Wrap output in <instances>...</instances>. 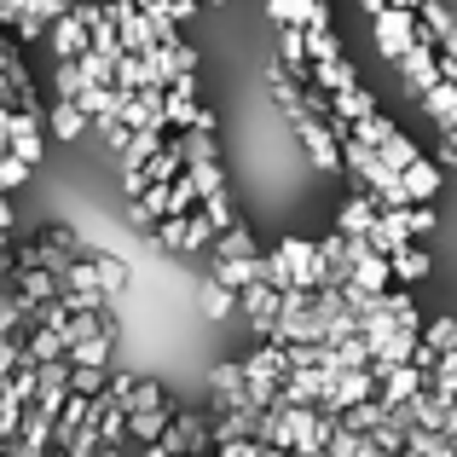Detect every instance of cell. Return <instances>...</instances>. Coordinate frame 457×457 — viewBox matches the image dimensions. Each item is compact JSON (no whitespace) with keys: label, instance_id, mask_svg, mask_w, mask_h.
Listing matches in <instances>:
<instances>
[{"label":"cell","instance_id":"obj_1","mask_svg":"<svg viewBox=\"0 0 457 457\" xmlns=\"http://www.w3.org/2000/svg\"><path fill=\"white\" fill-rule=\"evenodd\" d=\"M162 446L174 452V457H203V452L214 446V417L209 411H186V405H179L174 423L162 428Z\"/></svg>","mask_w":457,"mask_h":457},{"label":"cell","instance_id":"obj_2","mask_svg":"<svg viewBox=\"0 0 457 457\" xmlns=\"http://www.w3.org/2000/svg\"><path fill=\"white\" fill-rule=\"evenodd\" d=\"M162 122L168 128H214V111L197 104V70L162 87Z\"/></svg>","mask_w":457,"mask_h":457},{"label":"cell","instance_id":"obj_3","mask_svg":"<svg viewBox=\"0 0 457 457\" xmlns=\"http://www.w3.org/2000/svg\"><path fill=\"white\" fill-rule=\"evenodd\" d=\"M370 29H377V46H382V58H400L405 46L417 41V35H423V23H417V12H400V6H382L377 18H370Z\"/></svg>","mask_w":457,"mask_h":457},{"label":"cell","instance_id":"obj_4","mask_svg":"<svg viewBox=\"0 0 457 457\" xmlns=\"http://www.w3.org/2000/svg\"><path fill=\"white\" fill-rule=\"evenodd\" d=\"M290 128H295V139H302V151L319 162V174H336V168H342V151H336V139H330V128H324V116L295 111Z\"/></svg>","mask_w":457,"mask_h":457},{"label":"cell","instance_id":"obj_5","mask_svg":"<svg viewBox=\"0 0 457 457\" xmlns=\"http://www.w3.org/2000/svg\"><path fill=\"white\" fill-rule=\"evenodd\" d=\"M394 70H400V76L411 81V93H428V87H435V81H440V64H435V46H428L423 35H417V41L405 46L400 58H394Z\"/></svg>","mask_w":457,"mask_h":457},{"label":"cell","instance_id":"obj_6","mask_svg":"<svg viewBox=\"0 0 457 457\" xmlns=\"http://www.w3.org/2000/svg\"><path fill=\"white\" fill-rule=\"evenodd\" d=\"M428 272H435V261H428V249L417 244V237H411V244H400V249H388V278L394 284L411 290V284H423Z\"/></svg>","mask_w":457,"mask_h":457},{"label":"cell","instance_id":"obj_7","mask_svg":"<svg viewBox=\"0 0 457 457\" xmlns=\"http://www.w3.org/2000/svg\"><path fill=\"white\" fill-rule=\"evenodd\" d=\"M174 411H179L174 400L151 405V411H128V446H156V440H162V428L174 423Z\"/></svg>","mask_w":457,"mask_h":457},{"label":"cell","instance_id":"obj_8","mask_svg":"<svg viewBox=\"0 0 457 457\" xmlns=\"http://www.w3.org/2000/svg\"><path fill=\"white\" fill-rule=\"evenodd\" d=\"M41 145H46V139H41V116H29V111H12V156H18V162H41Z\"/></svg>","mask_w":457,"mask_h":457},{"label":"cell","instance_id":"obj_9","mask_svg":"<svg viewBox=\"0 0 457 457\" xmlns=\"http://www.w3.org/2000/svg\"><path fill=\"white\" fill-rule=\"evenodd\" d=\"M377 214H382V203L370 197V191H359V197L342 203V214H336V232H342V237H365Z\"/></svg>","mask_w":457,"mask_h":457},{"label":"cell","instance_id":"obj_10","mask_svg":"<svg viewBox=\"0 0 457 457\" xmlns=\"http://www.w3.org/2000/svg\"><path fill=\"white\" fill-rule=\"evenodd\" d=\"M46 46H53V58H76L81 46H87V29H81L70 12H58V18L46 23Z\"/></svg>","mask_w":457,"mask_h":457},{"label":"cell","instance_id":"obj_11","mask_svg":"<svg viewBox=\"0 0 457 457\" xmlns=\"http://www.w3.org/2000/svg\"><path fill=\"white\" fill-rule=\"evenodd\" d=\"M111 347H116V330H99L87 342L64 347V365H93V370H111Z\"/></svg>","mask_w":457,"mask_h":457},{"label":"cell","instance_id":"obj_12","mask_svg":"<svg viewBox=\"0 0 457 457\" xmlns=\"http://www.w3.org/2000/svg\"><path fill=\"white\" fill-rule=\"evenodd\" d=\"M111 81L122 93H139V87H162V81H156V70H151V58H134V53H122L111 64Z\"/></svg>","mask_w":457,"mask_h":457},{"label":"cell","instance_id":"obj_13","mask_svg":"<svg viewBox=\"0 0 457 457\" xmlns=\"http://www.w3.org/2000/svg\"><path fill=\"white\" fill-rule=\"evenodd\" d=\"M400 179H405V197H411V203H435V191H440V168L428 162V156H417L411 168H400Z\"/></svg>","mask_w":457,"mask_h":457},{"label":"cell","instance_id":"obj_14","mask_svg":"<svg viewBox=\"0 0 457 457\" xmlns=\"http://www.w3.org/2000/svg\"><path fill=\"white\" fill-rule=\"evenodd\" d=\"M186 179H191V191L197 197H214V191H226V179H220V162H214V151H203V156H186Z\"/></svg>","mask_w":457,"mask_h":457},{"label":"cell","instance_id":"obj_15","mask_svg":"<svg viewBox=\"0 0 457 457\" xmlns=\"http://www.w3.org/2000/svg\"><path fill=\"white\" fill-rule=\"evenodd\" d=\"M278 53H284V70L302 81L307 76V35H302V23H278Z\"/></svg>","mask_w":457,"mask_h":457},{"label":"cell","instance_id":"obj_16","mask_svg":"<svg viewBox=\"0 0 457 457\" xmlns=\"http://www.w3.org/2000/svg\"><path fill=\"white\" fill-rule=\"evenodd\" d=\"M99 330H116L111 312H70V324H64V347L87 342V336H99Z\"/></svg>","mask_w":457,"mask_h":457},{"label":"cell","instance_id":"obj_17","mask_svg":"<svg viewBox=\"0 0 457 457\" xmlns=\"http://www.w3.org/2000/svg\"><path fill=\"white\" fill-rule=\"evenodd\" d=\"M423 347H435V353H457V319L452 312H440V319H423Z\"/></svg>","mask_w":457,"mask_h":457},{"label":"cell","instance_id":"obj_18","mask_svg":"<svg viewBox=\"0 0 457 457\" xmlns=\"http://www.w3.org/2000/svg\"><path fill=\"white\" fill-rule=\"evenodd\" d=\"M87 261H93V278H99L104 295H122V290H128V267H122L116 255H87Z\"/></svg>","mask_w":457,"mask_h":457},{"label":"cell","instance_id":"obj_19","mask_svg":"<svg viewBox=\"0 0 457 457\" xmlns=\"http://www.w3.org/2000/svg\"><path fill=\"white\" fill-rule=\"evenodd\" d=\"M53 134H58V139H81V134H87V116H81L70 99H58V104H53Z\"/></svg>","mask_w":457,"mask_h":457},{"label":"cell","instance_id":"obj_20","mask_svg":"<svg viewBox=\"0 0 457 457\" xmlns=\"http://www.w3.org/2000/svg\"><path fill=\"white\" fill-rule=\"evenodd\" d=\"M168 394H162V382H151V377H134L128 382V411H151V405H162Z\"/></svg>","mask_w":457,"mask_h":457},{"label":"cell","instance_id":"obj_21","mask_svg":"<svg viewBox=\"0 0 457 457\" xmlns=\"http://www.w3.org/2000/svg\"><path fill=\"white\" fill-rule=\"evenodd\" d=\"M237 307V290H226V284H203V312H209V319H226V312Z\"/></svg>","mask_w":457,"mask_h":457},{"label":"cell","instance_id":"obj_22","mask_svg":"<svg viewBox=\"0 0 457 457\" xmlns=\"http://www.w3.org/2000/svg\"><path fill=\"white\" fill-rule=\"evenodd\" d=\"M76 87H81L76 58H58V70H53V93H58V99H76Z\"/></svg>","mask_w":457,"mask_h":457},{"label":"cell","instance_id":"obj_23","mask_svg":"<svg viewBox=\"0 0 457 457\" xmlns=\"http://www.w3.org/2000/svg\"><path fill=\"white\" fill-rule=\"evenodd\" d=\"M18 365H23V342L18 336H0V382H6Z\"/></svg>","mask_w":457,"mask_h":457},{"label":"cell","instance_id":"obj_24","mask_svg":"<svg viewBox=\"0 0 457 457\" xmlns=\"http://www.w3.org/2000/svg\"><path fill=\"white\" fill-rule=\"evenodd\" d=\"M267 18H278V23H295V18H302V0H267Z\"/></svg>","mask_w":457,"mask_h":457},{"label":"cell","instance_id":"obj_25","mask_svg":"<svg viewBox=\"0 0 457 457\" xmlns=\"http://www.w3.org/2000/svg\"><path fill=\"white\" fill-rule=\"evenodd\" d=\"M12 226H18V214H12V197H0V244L12 237Z\"/></svg>","mask_w":457,"mask_h":457},{"label":"cell","instance_id":"obj_26","mask_svg":"<svg viewBox=\"0 0 457 457\" xmlns=\"http://www.w3.org/2000/svg\"><path fill=\"white\" fill-rule=\"evenodd\" d=\"M6 145H12V111L0 104V151H6Z\"/></svg>","mask_w":457,"mask_h":457},{"label":"cell","instance_id":"obj_27","mask_svg":"<svg viewBox=\"0 0 457 457\" xmlns=\"http://www.w3.org/2000/svg\"><path fill=\"white\" fill-rule=\"evenodd\" d=\"M6 272H12V249L0 244V284H6Z\"/></svg>","mask_w":457,"mask_h":457},{"label":"cell","instance_id":"obj_28","mask_svg":"<svg viewBox=\"0 0 457 457\" xmlns=\"http://www.w3.org/2000/svg\"><path fill=\"white\" fill-rule=\"evenodd\" d=\"M388 6H400V12H417V6H423V0H388Z\"/></svg>","mask_w":457,"mask_h":457},{"label":"cell","instance_id":"obj_29","mask_svg":"<svg viewBox=\"0 0 457 457\" xmlns=\"http://www.w3.org/2000/svg\"><path fill=\"white\" fill-rule=\"evenodd\" d=\"M46 457H70V452H58V446H46Z\"/></svg>","mask_w":457,"mask_h":457},{"label":"cell","instance_id":"obj_30","mask_svg":"<svg viewBox=\"0 0 457 457\" xmlns=\"http://www.w3.org/2000/svg\"><path fill=\"white\" fill-rule=\"evenodd\" d=\"M197 6H226V0H197Z\"/></svg>","mask_w":457,"mask_h":457},{"label":"cell","instance_id":"obj_31","mask_svg":"<svg viewBox=\"0 0 457 457\" xmlns=\"http://www.w3.org/2000/svg\"><path fill=\"white\" fill-rule=\"evenodd\" d=\"M203 457H214V446H209V452H203Z\"/></svg>","mask_w":457,"mask_h":457}]
</instances>
